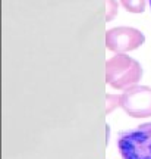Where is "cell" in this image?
<instances>
[{
  "label": "cell",
  "mask_w": 151,
  "mask_h": 159,
  "mask_svg": "<svg viewBox=\"0 0 151 159\" xmlns=\"http://www.w3.org/2000/svg\"><path fill=\"white\" fill-rule=\"evenodd\" d=\"M106 83L114 90H126L136 85L142 78L141 63L125 53H116L106 61Z\"/></svg>",
  "instance_id": "6da1fadb"
},
{
  "label": "cell",
  "mask_w": 151,
  "mask_h": 159,
  "mask_svg": "<svg viewBox=\"0 0 151 159\" xmlns=\"http://www.w3.org/2000/svg\"><path fill=\"white\" fill-rule=\"evenodd\" d=\"M118 149L123 159H151V122L119 133Z\"/></svg>",
  "instance_id": "7a4b0ae2"
},
{
  "label": "cell",
  "mask_w": 151,
  "mask_h": 159,
  "mask_svg": "<svg viewBox=\"0 0 151 159\" xmlns=\"http://www.w3.org/2000/svg\"><path fill=\"white\" fill-rule=\"evenodd\" d=\"M106 47L114 53H128L136 50L145 43V35L134 27H114L106 31Z\"/></svg>",
  "instance_id": "3957f363"
},
{
  "label": "cell",
  "mask_w": 151,
  "mask_h": 159,
  "mask_svg": "<svg viewBox=\"0 0 151 159\" xmlns=\"http://www.w3.org/2000/svg\"><path fill=\"white\" fill-rule=\"evenodd\" d=\"M120 108L132 118L151 116V87L134 85L120 94Z\"/></svg>",
  "instance_id": "277c9868"
},
{
  "label": "cell",
  "mask_w": 151,
  "mask_h": 159,
  "mask_svg": "<svg viewBox=\"0 0 151 159\" xmlns=\"http://www.w3.org/2000/svg\"><path fill=\"white\" fill-rule=\"evenodd\" d=\"M120 5L129 13H142L145 11L147 0H120Z\"/></svg>",
  "instance_id": "5b68a950"
},
{
  "label": "cell",
  "mask_w": 151,
  "mask_h": 159,
  "mask_svg": "<svg viewBox=\"0 0 151 159\" xmlns=\"http://www.w3.org/2000/svg\"><path fill=\"white\" fill-rule=\"evenodd\" d=\"M104 7H106V22H110L118 15L119 3L116 0H104Z\"/></svg>",
  "instance_id": "8992f818"
},
{
  "label": "cell",
  "mask_w": 151,
  "mask_h": 159,
  "mask_svg": "<svg viewBox=\"0 0 151 159\" xmlns=\"http://www.w3.org/2000/svg\"><path fill=\"white\" fill-rule=\"evenodd\" d=\"M118 106H120V96H118V94H106V115L113 112Z\"/></svg>",
  "instance_id": "52a82bcc"
},
{
  "label": "cell",
  "mask_w": 151,
  "mask_h": 159,
  "mask_svg": "<svg viewBox=\"0 0 151 159\" xmlns=\"http://www.w3.org/2000/svg\"><path fill=\"white\" fill-rule=\"evenodd\" d=\"M150 7H151V0H150Z\"/></svg>",
  "instance_id": "ba28073f"
}]
</instances>
